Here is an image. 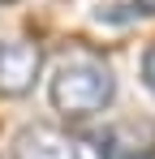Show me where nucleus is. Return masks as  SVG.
<instances>
[{"mask_svg": "<svg viewBox=\"0 0 155 159\" xmlns=\"http://www.w3.org/2000/svg\"><path fill=\"white\" fill-rule=\"evenodd\" d=\"M116 95V78L99 56H69L52 69L48 82V103L65 120H91Z\"/></svg>", "mask_w": 155, "mask_h": 159, "instance_id": "1", "label": "nucleus"}, {"mask_svg": "<svg viewBox=\"0 0 155 159\" xmlns=\"http://www.w3.org/2000/svg\"><path fill=\"white\" fill-rule=\"evenodd\" d=\"M99 159H155V125L147 120H116L91 133Z\"/></svg>", "mask_w": 155, "mask_h": 159, "instance_id": "2", "label": "nucleus"}, {"mask_svg": "<svg viewBox=\"0 0 155 159\" xmlns=\"http://www.w3.org/2000/svg\"><path fill=\"white\" fill-rule=\"evenodd\" d=\"M43 73V52L30 39H9L0 43V95L4 99H22L35 90V82Z\"/></svg>", "mask_w": 155, "mask_h": 159, "instance_id": "3", "label": "nucleus"}, {"mask_svg": "<svg viewBox=\"0 0 155 159\" xmlns=\"http://www.w3.org/2000/svg\"><path fill=\"white\" fill-rule=\"evenodd\" d=\"M13 159H82L73 138H65V133L56 129H39V125H30V129L17 133V142H13Z\"/></svg>", "mask_w": 155, "mask_h": 159, "instance_id": "4", "label": "nucleus"}, {"mask_svg": "<svg viewBox=\"0 0 155 159\" xmlns=\"http://www.w3.org/2000/svg\"><path fill=\"white\" fill-rule=\"evenodd\" d=\"M142 13H155V0H129L125 9H108L103 17H142Z\"/></svg>", "mask_w": 155, "mask_h": 159, "instance_id": "5", "label": "nucleus"}, {"mask_svg": "<svg viewBox=\"0 0 155 159\" xmlns=\"http://www.w3.org/2000/svg\"><path fill=\"white\" fill-rule=\"evenodd\" d=\"M142 82H147V90L155 95V43L142 52Z\"/></svg>", "mask_w": 155, "mask_h": 159, "instance_id": "6", "label": "nucleus"}, {"mask_svg": "<svg viewBox=\"0 0 155 159\" xmlns=\"http://www.w3.org/2000/svg\"><path fill=\"white\" fill-rule=\"evenodd\" d=\"M0 4H17V0H0Z\"/></svg>", "mask_w": 155, "mask_h": 159, "instance_id": "7", "label": "nucleus"}]
</instances>
